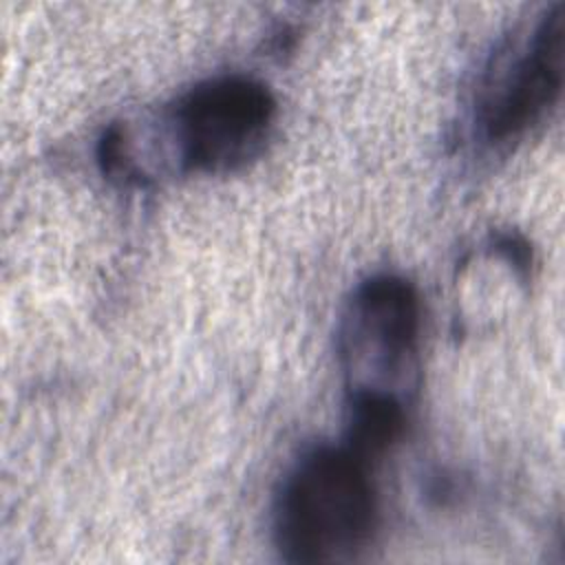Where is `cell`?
<instances>
[{
	"label": "cell",
	"mask_w": 565,
	"mask_h": 565,
	"mask_svg": "<svg viewBox=\"0 0 565 565\" xmlns=\"http://www.w3.org/2000/svg\"><path fill=\"white\" fill-rule=\"evenodd\" d=\"M380 521L371 461L349 446L305 452L274 501V543L282 561L333 565L355 561Z\"/></svg>",
	"instance_id": "1"
},
{
	"label": "cell",
	"mask_w": 565,
	"mask_h": 565,
	"mask_svg": "<svg viewBox=\"0 0 565 565\" xmlns=\"http://www.w3.org/2000/svg\"><path fill=\"white\" fill-rule=\"evenodd\" d=\"M276 110V97L256 77L230 73L199 82L168 115L181 168L218 174L245 166L263 150Z\"/></svg>",
	"instance_id": "2"
},
{
	"label": "cell",
	"mask_w": 565,
	"mask_h": 565,
	"mask_svg": "<svg viewBox=\"0 0 565 565\" xmlns=\"http://www.w3.org/2000/svg\"><path fill=\"white\" fill-rule=\"evenodd\" d=\"M422 305L411 280L375 274L362 280L342 318L340 353L351 377L349 391L395 395L417 364Z\"/></svg>",
	"instance_id": "3"
},
{
	"label": "cell",
	"mask_w": 565,
	"mask_h": 565,
	"mask_svg": "<svg viewBox=\"0 0 565 565\" xmlns=\"http://www.w3.org/2000/svg\"><path fill=\"white\" fill-rule=\"evenodd\" d=\"M565 4H554L512 60L497 64L479 99V126L488 141L503 143L556 104L563 86Z\"/></svg>",
	"instance_id": "4"
},
{
	"label": "cell",
	"mask_w": 565,
	"mask_h": 565,
	"mask_svg": "<svg viewBox=\"0 0 565 565\" xmlns=\"http://www.w3.org/2000/svg\"><path fill=\"white\" fill-rule=\"evenodd\" d=\"M404 399L375 391H349L344 446L366 461L380 459L404 433Z\"/></svg>",
	"instance_id": "5"
}]
</instances>
